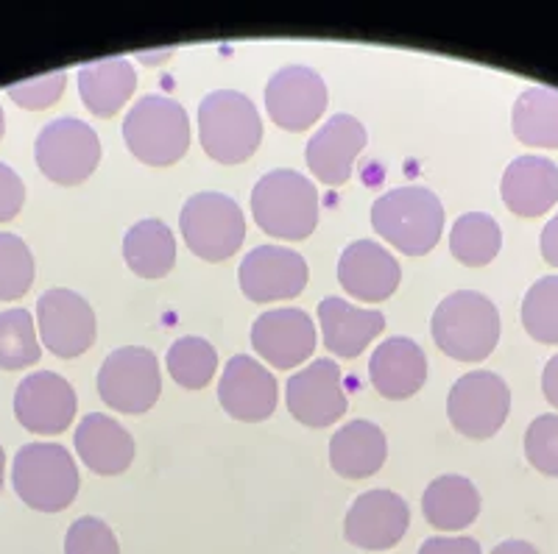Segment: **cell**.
Masks as SVG:
<instances>
[{
	"instance_id": "cell-1",
	"label": "cell",
	"mask_w": 558,
	"mask_h": 554,
	"mask_svg": "<svg viewBox=\"0 0 558 554\" xmlns=\"http://www.w3.org/2000/svg\"><path fill=\"white\" fill-rule=\"evenodd\" d=\"M430 334L447 357L458 362H483L500 341V312L483 293H450L433 312Z\"/></svg>"
},
{
	"instance_id": "cell-2",
	"label": "cell",
	"mask_w": 558,
	"mask_h": 554,
	"mask_svg": "<svg viewBox=\"0 0 558 554\" xmlns=\"http://www.w3.org/2000/svg\"><path fill=\"white\" fill-rule=\"evenodd\" d=\"M198 139L213 162L241 164L257 153L263 120L252 98L235 89H216L198 107Z\"/></svg>"
},
{
	"instance_id": "cell-3",
	"label": "cell",
	"mask_w": 558,
	"mask_h": 554,
	"mask_svg": "<svg viewBox=\"0 0 558 554\" xmlns=\"http://www.w3.org/2000/svg\"><path fill=\"white\" fill-rule=\"evenodd\" d=\"M372 226L397 251L422 257L445 232V207L427 187H397L375 201Z\"/></svg>"
},
{
	"instance_id": "cell-4",
	"label": "cell",
	"mask_w": 558,
	"mask_h": 554,
	"mask_svg": "<svg viewBox=\"0 0 558 554\" xmlns=\"http://www.w3.org/2000/svg\"><path fill=\"white\" fill-rule=\"evenodd\" d=\"M123 139L143 164L171 168L191 148V118L177 98L146 95L123 118Z\"/></svg>"
},
{
	"instance_id": "cell-5",
	"label": "cell",
	"mask_w": 558,
	"mask_h": 554,
	"mask_svg": "<svg viewBox=\"0 0 558 554\" xmlns=\"http://www.w3.org/2000/svg\"><path fill=\"white\" fill-rule=\"evenodd\" d=\"M14 493L37 513H62L78 496L76 460L59 443H26L12 463Z\"/></svg>"
},
{
	"instance_id": "cell-6",
	"label": "cell",
	"mask_w": 558,
	"mask_h": 554,
	"mask_svg": "<svg viewBox=\"0 0 558 554\" xmlns=\"http://www.w3.org/2000/svg\"><path fill=\"white\" fill-rule=\"evenodd\" d=\"M254 223L279 239H305L318 226V189L299 171H271L252 189Z\"/></svg>"
},
{
	"instance_id": "cell-7",
	"label": "cell",
	"mask_w": 558,
	"mask_h": 554,
	"mask_svg": "<svg viewBox=\"0 0 558 554\" xmlns=\"http://www.w3.org/2000/svg\"><path fill=\"white\" fill-rule=\"evenodd\" d=\"M179 229L193 254L204 262H223L246 239V218L235 198L223 193H196L184 201Z\"/></svg>"
},
{
	"instance_id": "cell-8",
	"label": "cell",
	"mask_w": 558,
	"mask_h": 554,
	"mask_svg": "<svg viewBox=\"0 0 558 554\" xmlns=\"http://www.w3.org/2000/svg\"><path fill=\"white\" fill-rule=\"evenodd\" d=\"M101 153L96 128L78 118L51 120L37 134V146H34L43 176L59 187H76L87 182L101 164Z\"/></svg>"
},
{
	"instance_id": "cell-9",
	"label": "cell",
	"mask_w": 558,
	"mask_h": 554,
	"mask_svg": "<svg viewBox=\"0 0 558 554\" xmlns=\"http://www.w3.org/2000/svg\"><path fill=\"white\" fill-rule=\"evenodd\" d=\"M162 393L157 354L146 346L114 348L98 371V396L107 407L140 416L157 404Z\"/></svg>"
},
{
	"instance_id": "cell-10",
	"label": "cell",
	"mask_w": 558,
	"mask_h": 554,
	"mask_svg": "<svg viewBox=\"0 0 558 554\" xmlns=\"http://www.w3.org/2000/svg\"><path fill=\"white\" fill-rule=\"evenodd\" d=\"M511 409V391L506 379L495 371L463 373L450 387L447 416L456 432L472 441H488L497 435Z\"/></svg>"
},
{
	"instance_id": "cell-11",
	"label": "cell",
	"mask_w": 558,
	"mask_h": 554,
	"mask_svg": "<svg viewBox=\"0 0 558 554\" xmlns=\"http://www.w3.org/2000/svg\"><path fill=\"white\" fill-rule=\"evenodd\" d=\"M39 343L62 359L82 357L93 348L98 334L96 309L84 296L68 287H51L37 301Z\"/></svg>"
},
{
	"instance_id": "cell-12",
	"label": "cell",
	"mask_w": 558,
	"mask_h": 554,
	"mask_svg": "<svg viewBox=\"0 0 558 554\" xmlns=\"http://www.w3.org/2000/svg\"><path fill=\"white\" fill-rule=\"evenodd\" d=\"M327 84L313 67L288 64L266 84L268 118L286 132H307L327 109Z\"/></svg>"
},
{
	"instance_id": "cell-13",
	"label": "cell",
	"mask_w": 558,
	"mask_h": 554,
	"mask_svg": "<svg viewBox=\"0 0 558 554\" xmlns=\"http://www.w3.org/2000/svg\"><path fill=\"white\" fill-rule=\"evenodd\" d=\"M241 291L248 301L268 304L282 298H296L307 287L311 268L305 257L282 246H257L243 257Z\"/></svg>"
},
{
	"instance_id": "cell-14",
	"label": "cell",
	"mask_w": 558,
	"mask_h": 554,
	"mask_svg": "<svg viewBox=\"0 0 558 554\" xmlns=\"http://www.w3.org/2000/svg\"><path fill=\"white\" fill-rule=\"evenodd\" d=\"M286 404L299 423L313 429L332 427L347 416L341 368L332 359H316L293 373L286 384Z\"/></svg>"
},
{
	"instance_id": "cell-15",
	"label": "cell",
	"mask_w": 558,
	"mask_h": 554,
	"mask_svg": "<svg viewBox=\"0 0 558 554\" xmlns=\"http://www.w3.org/2000/svg\"><path fill=\"white\" fill-rule=\"evenodd\" d=\"M14 416L28 432L59 435L76 418V391L53 371L28 373L14 391Z\"/></svg>"
},
{
	"instance_id": "cell-16",
	"label": "cell",
	"mask_w": 558,
	"mask_h": 554,
	"mask_svg": "<svg viewBox=\"0 0 558 554\" xmlns=\"http://www.w3.org/2000/svg\"><path fill=\"white\" fill-rule=\"evenodd\" d=\"M279 387L274 373L248 354H235L218 382V402L227 416L243 423H260L274 416Z\"/></svg>"
},
{
	"instance_id": "cell-17",
	"label": "cell",
	"mask_w": 558,
	"mask_h": 554,
	"mask_svg": "<svg viewBox=\"0 0 558 554\" xmlns=\"http://www.w3.org/2000/svg\"><path fill=\"white\" fill-rule=\"evenodd\" d=\"M411 524V510L405 498L391 491H366L349 507L343 521V535L357 549H391L402 541Z\"/></svg>"
},
{
	"instance_id": "cell-18",
	"label": "cell",
	"mask_w": 558,
	"mask_h": 554,
	"mask_svg": "<svg viewBox=\"0 0 558 554\" xmlns=\"http://www.w3.org/2000/svg\"><path fill=\"white\" fill-rule=\"evenodd\" d=\"M252 346L268 366L288 371L302 366L316 348V327L296 307L268 309L252 323Z\"/></svg>"
},
{
	"instance_id": "cell-19",
	"label": "cell",
	"mask_w": 558,
	"mask_h": 554,
	"mask_svg": "<svg viewBox=\"0 0 558 554\" xmlns=\"http://www.w3.org/2000/svg\"><path fill=\"white\" fill-rule=\"evenodd\" d=\"M366 148V128L352 114H336L307 143V168L327 187H341L352 176L355 159Z\"/></svg>"
},
{
	"instance_id": "cell-20",
	"label": "cell",
	"mask_w": 558,
	"mask_h": 554,
	"mask_svg": "<svg viewBox=\"0 0 558 554\" xmlns=\"http://www.w3.org/2000/svg\"><path fill=\"white\" fill-rule=\"evenodd\" d=\"M402 268L391 251L375 239H355L338 259V282L352 298L386 301L400 287Z\"/></svg>"
},
{
	"instance_id": "cell-21",
	"label": "cell",
	"mask_w": 558,
	"mask_h": 554,
	"mask_svg": "<svg viewBox=\"0 0 558 554\" xmlns=\"http://www.w3.org/2000/svg\"><path fill=\"white\" fill-rule=\"evenodd\" d=\"M368 379L383 398L405 402L427 382L425 352L411 337H388L368 359Z\"/></svg>"
},
{
	"instance_id": "cell-22",
	"label": "cell",
	"mask_w": 558,
	"mask_h": 554,
	"mask_svg": "<svg viewBox=\"0 0 558 554\" xmlns=\"http://www.w3.org/2000/svg\"><path fill=\"white\" fill-rule=\"evenodd\" d=\"M500 196L520 218H539L558 201V164L536 153L517 157L502 173Z\"/></svg>"
},
{
	"instance_id": "cell-23",
	"label": "cell",
	"mask_w": 558,
	"mask_h": 554,
	"mask_svg": "<svg viewBox=\"0 0 558 554\" xmlns=\"http://www.w3.org/2000/svg\"><path fill=\"white\" fill-rule=\"evenodd\" d=\"M318 323H322L324 346L338 357L355 359L386 329V316L380 309H361L343 298L330 296L318 304Z\"/></svg>"
},
{
	"instance_id": "cell-24",
	"label": "cell",
	"mask_w": 558,
	"mask_h": 554,
	"mask_svg": "<svg viewBox=\"0 0 558 554\" xmlns=\"http://www.w3.org/2000/svg\"><path fill=\"white\" fill-rule=\"evenodd\" d=\"M73 441L84 466L101 477L123 473L134 460V438L129 435V429L104 413L84 416Z\"/></svg>"
},
{
	"instance_id": "cell-25",
	"label": "cell",
	"mask_w": 558,
	"mask_h": 554,
	"mask_svg": "<svg viewBox=\"0 0 558 554\" xmlns=\"http://www.w3.org/2000/svg\"><path fill=\"white\" fill-rule=\"evenodd\" d=\"M388 457V441L383 429L372 421L343 423L330 441V466L338 477L366 479L375 477Z\"/></svg>"
},
{
	"instance_id": "cell-26",
	"label": "cell",
	"mask_w": 558,
	"mask_h": 554,
	"mask_svg": "<svg viewBox=\"0 0 558 554\" xmlns=\"http://www.w3.org/2000/svg\"><path fill=\"white\" fill-rule=\"evenodd\" d=\"M137 89V73L123 57L98 59L78 67V93L96 118H112Z\"/></svg>"
},
{
	"instance_id": "cell-27",
	"label": "cell",
	"mask_w": 558,
	"mask_h": 554,
	"mask_svg": "<svg viewBox=\"0 0 558 554\" xmlns=\"http://www.w3.org/2000/svg\"><path fill=\"white\" fill-rule=\"evenodd\" d=\"M422 513L430 527L458 532V529L470 527L481 513V493L472 479L461 477V473H445L427 485L425 496H422Z\"/></svg>"
},
{
	"instance_id": "cell-28",
	"label": "cell",
	"mask_w": 558,
	"mask_h": 554,
	"mask_svg": "<svg viewBox=\"0 0 558 554\" xmlns=\"http://www.w3.org/2000/svg\"><path fill=\"white\" fill-rule=\"evenodd\" d=\"M123 259L129 271L143 279H162L177 264V237L157 218L137 221L123 237Z\"/></svg>"
},
{
	"instance_id": "cell-29",
	"label": "cell",
	"mask_w": 558,
	"mask_h": 554,
	"mask_svg": "<svg viewBox=\"0 0 558 554\" xmlns=\"http://www.w3.org/2000/svg\"><path fill=\"white\" fill-rule=\"evenodd\" d=\"M511 126L525 146L558 148V89L527 87L517 98Z\"/></svg>"
},
{
	"instance_id": "cell-30",
	"label": "cell",
	"mask_w": 558,
	"mask_h": 554,
	"mask_svg": "<svg viewBox=\"0 0 558 554\" xmlns=\"http://www.w3.org/2000/svg\"><path fill=\"white\" fill-rule=\"evenodd\" d=\"M500 223L486 212H466L452 223L450 254L466 268H483L500 254Z\"/></svg>"
},
{
	"instance_id": "cell-31",
	"label": "cell",
	"mask_w": 558,
	"mask_h": 554,
	"mask_svg": "<svg viewBox=\"0 0 558 554\" xmlns=\"http://www.w3.org/2000/svg\"><path fill=\"white\" fill-rule=\"evenodd\" d=\"M43 343L37 337L34 316L23 307L0 312V368L3 371H23L39 362Z\"/></svg>"
},
{
	"instance_id": "cell-32",
	"label": "cell",
	"mask_w": 558,
	"mask_h": 554,
	"mask_svg": "<svg viewBox=\"0 0 558 554\" xmlns=\"http://www.w3.org/2000/svg\"><path fill=\"white\" fill-rule=\"evenodd\" d=\"M168 373L177 384L187 387V391H202L213 382L218 371V352L213 343L204 337H179L171 348H168Z\"/></svg>"
},
{
	"instance_id": "cell-33",
	"label": "cell",
	"mask_w": 558,
	"mask_h": 554,
	"mask_svg": "<svg viewBox=\"0 0 558 554\" xmlns=\"http://www.w3.org/2000/svg\"><path fill=\"white\" fill-rule=\"evenodd\" d=\"M522 327L536 343H558V276H545L531 284L522 298Z\"/></svg>"
},
{
	"instance_id": "cell-34",
	"label": "cell",
	"mask_w": 558,
	"mask_h": 554,
	"mask_svg": "<svg viewBox=\"0 0 558 554\" xmlns=\"http://www.w3.org/2000/svg\"><path fill=\"white\" fill-rule=\"evenodd\" d=\"M34 276H37V262L26 239L0 232V301H17L26 296Z\"/></svg>"
},
{
	"instance_id": "cell-35",
	"label": "cell",
	"mask_w": 558,
	"mask_h": 554,
	"mask_svg": "<svg viewBox=\"0 0 558 554\" xmlns=\"http://www.w3.org/2000/svg\"><path fill=\"white\" fill-rule=\"evenodd\" d=\"M525 457L545 477H558V416L533 418L525 432Z\"/></svg>"
},
{
	"instance_id": "cell-36",
	"label": "cell",
	"mask_w": 558,
	"mask_h": 554,
	"mask_svg": "<svg viewBox=\"0 0 558 554\" xmlns=\"http://www.w3.org/2000/svg\"><path fill=\"white\" fill-rule=\"evenodd\" d=\"M64 554H121L112 527L96 516H82L70 524L64 535Z\"/></svg>"
},
{
	"instance_id": "cell-37",
	"label": "cell",
	"mask_w": 558,
	"mask_h": 554,
	"mask_svg": "<svg viewBox=\"0 0 558 554\" xmlns=\"http://www.w3.org/2000/svg\"><path fill=\"white\" fill-rule=\"evenodd\" d=\"M64 87H68V73H64V70H53V73H45V76L12 84L7 93L17 107L39 112V109L53 107V103L62 98Z\"/></svg>"
},
{
	"instance_id": "cell-38",
	"label": "cell",
	"mask_w": 558,
	"mask_h": 554,
	"mask_svg": "<svg viewBox=\"0 0 558 554\" xmlns=\"http://www.w3.org/2000/svg\"><path fill=\"white\" fill-rule=\"evenodd\" d=\"M26 204V184L7 162H0V223L17 218Z\"/></svg>"
},
{
	"instance_id": "cell-39",
	"label": "cell",
	"mask_w": 558,
	"mask_h": 554,
	"mask_svg": "<svg viewBox=\"0 0 558 554\" xmlns=\"http://www.w3.org/2000/svg\"><path fill=\"white\" fill-rule=\"evenodd\" d=\"M418 554H483L481 543L475 538H427L418 549Z\"/></svg>"
},
{
	"instance_id": "cell-40",
	"label": "cell",
	"mask_w": 558,
	"mask_h": 554,
	"mask_svg": "<svg viewBox=\"0 0 558 554\" xmlns=\"http://www.w3.org/2000/svg\"><path fill=\"white\" fill-rule=\"evenodd\" d=\"M539 248H542V257H545L547 264L558 268V214L547 221V226L542 229V237H539Z\"/></svg>"
},
{
	"instance_id": "cell-41",
	"label": "cell",
	"mask_w": 558,
	"mask_h": 554,
	"mask_svg": "<svg viewBox=\"0 0 558 554\" xmlns=\"http://www.w3.org/2000/svg\"><path fill=\"white\" fill-rule=\"evenodd\" d=\"M542 393L558 409V354L547 359L545 371H542Z\"/></svg>"
},
{
	"instance_id": "cell-42",
	"label": "cell",
	"mask_w": 558,
	"mask_h": 554,
	"mask_svg": "<svg viewBox=\"0 0 558 554\" xmlns=\"http://www.w3.org/2000/svg\"><path fill=\"white\" fill-rule=\"evenodd\" d=\"M492 554H539V549L527 541H502L497 543Z\"/></svg>"
},
{
	"instance_id": "cell-43",
	"label": "cell",
	"mask_w": 558,
	"mask_h": 554,
	"mask_svg": "<svg viewBox=\"0 0 558 554\" xmlns=\"http://www.w3.org/2000/svg\"><path fill=\"white\" fill-rule=\"evenodd\" d=\"M173 53H177V48H159V51H140L137 59L143 64H157V62H166V59H171Z\"/></svg>"
},
{
	"instance_id": "cell-44",
	"label": "cell",
	"mask_w": 558,
	"mask_h": 554,
	"mask_svg": "<svg viewBox=\"0 0 558 554\" xmlns=\"http://www.w3.org/2000/svg\"><path fill=\"white\" fill-rule=\"evenodd\" d=\"M3 477H7V452L0 446V488H3Z\"/></svg>"
},
{
	"instance_id": "cell-45",
	"label": "cell",
	"mask_w": 558,
	"mask_h": 554,
	"mask_svg": "<svg viewBox=\"0 0 558 554\" xmlns=\"http://www.w3.org/2000/svg\"><path fill=\"white\" fill-rule=\"evenodd\" d=\"M3 132H7V118H3V107H0V139H3Z\"/></svg>"
}]
</instances>
